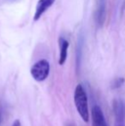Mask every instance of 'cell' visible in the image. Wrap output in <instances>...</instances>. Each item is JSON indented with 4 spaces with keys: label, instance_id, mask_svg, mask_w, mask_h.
<instances>
[{
    "label": "cell",
    "instance_id": "obj_2",
    "mask_svg": "<svg viewBox=\"0 0 125 126\" xmlns=\"http://www.w3.org/2000/svg\"><path fill=\"white\" fill-rule=\"evenodd\" d=\"M31 76L35 81H44L50 73V63L46 59H40L32 66L30 70Z\"/></svg>",
    "mask_w": 125,
    "mask_h": 126
},
{
    "label": "cell",
    "instance_id": "obj_11",
    "mask_svg": "<svg viewBox=\"0 0 125 126\" xmlns=\"http://www.w3.org/2000/svg\"><path fill=\"white\" fill-rule=\"evenodd\" d=\"M125 9V3H124V6H123V10H124Z\"/></svg>",
    "mask_w": 125,
    "mask_h": 126
},
{
    "label": "cell",
    "instance_id": "obj_4",
    "mask_svg": "<svg viewBox=\"0 0 125 126\" xmlns=\"http://www.w3.org/2000/svg\"><path fill=\"white\" fill-rule=\"evenodd\" d=\"M56 0H39L36 5V10L33 16V20L38 21L46 12V10L55 3Z\"/></svg>",
    "mask_w": 125,
    "mask_h": 126
},
{
    "label": "cell",
    "instance_id": "obj_1",
    "mask_svg": "<svg viewBox=\"0 0 125 126\" xmlns=\"http://www.w3.org/2000/svg\"><path fill=\"white\" fill-rule=\"evenodd\" d=\"M74 101L79 115L84 122L87 123L89 121V111L87 95L82 84H78L75 89Z\"/></svg>",
    "mask_w": 125,
    "mask_h": 126
},
{
    "label": "cell",
    "instance_id": "obj_6",
    "mask_svg": "<svg viewBox=\"0 0 125 126\" xmlns=\"http://www.w3.org/2000/svg\"><path fill=\"white\" fill-rule=\"evenodd\" d=\"M113 112L115 118L125 119V103L121 99H117L113 101Z\"/></svg>",
    "mask_w": 125,
    "mask_h": 126
},
{
    "label": "cell",
    "instance_id": "obj_8",
    "mask_svg": "<svg viewBox=\"0 0 125 126\" xmlns=\"http://www.w3.org/2000/svg\"><path fill=\"white\" fill-rule=\"evenodd\" d=\"M114 126H125V119L124 118H115Z\"/></svg>",
    "mask_w": 125,
    "mask_h": 126
},
{
    "label": "cell",
    "instance_id": "obj_5",
    "mask_svg": "<svg viewBox=\"0 0 125 126\" xmlns=\"http://www.w3.org/2000/svg\"><path fill=\"white\" fill-rule=\"evenodd\" d=\"M69 43V41L64 39L63 37H60L59 38V59L58 63L60 65L64 64L66 62L67 57H68V49Z\"/></svg>",
    "mask_w": 125,
    "mask_h": 126
},
{
    "label": "cell",
    "instance_id": "obj_9",
    "mask_svg": "<svg viewBox=\"0 0 125 126\" xmlns=\"http://www.w3.org/2000/svg\"><path fill=\"white\" fill-rule=\"evenodd\" d=\"M2 121H3V107L0 105V125L2 124Z\"/></svg>",
    "mask_w": 125,
    "mask_h": 126
},
{
    "label": "cell",
    "instance_id": "obj_7",
    "mask_svg": "<svg viewBox=\"0 0 125 126\" xmlns=\"http://www.w3.org/2000/svg\"><path fill=\"white\" fill-rule=\"evenodd\" d=\"M125 82V79L124 77H117L112 81L111 83V89L115 90V89H118L120 88Z\"/></svg>",
    "mask_w": 125,
    "mask_h": 126
},
{
    "label": "cell",
    "instance_id": "obj_10",
    "mask_svg": "<svg viewBox=\"0 0 125 126\" xmlns=\"http://www.w3.org/2000/svg\"><path fill=\"white\" fill-rule=\"evenodd\" d=\"M11 126H21V122H20V120H18V119L15 120V121H14V123L12 124V125H11Z\"/></svg>",
    "mask_w": 125,
    "mask_h": 126
},
{
    "label": "cell",
    "instance_id": "obj_3",
    "mask_svg": "<svg viewBox=\"0 0 125 126\" xmlns=\"http://www.w3.org/2000/svg\"><path fill=\"white\" fill-rule=\"evenodd\" d=\"M92 123L93 126H108L103 111L97 105L94 106L92 108Z\"/></svg>",
    "mask_w": 125,
    "mask_h": 126
},
{
    "label": "cell",
    "instance_id": "obj_12",
    "mask_svg": "<svg viewBox=\"0 0 125 126\" xmlns=\"http://www.w3.org/2000/svg\"><path fill=\"white\" fill-rule=\"evenodd\" d=\"M68 126H72V125H69Z\"/></svg>",
    "mask_w": 125,
    "mask_h": 126
}]
</instances>
